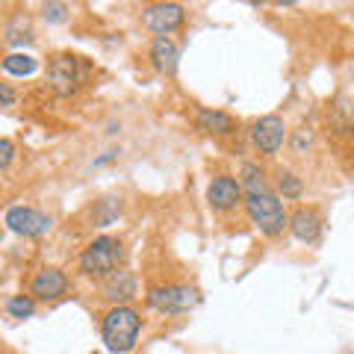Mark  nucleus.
Returning <instances> with one entry per match:
<instances>
[{"instance_id": "nucleus-1", "label": "nucleus", "mask_w": 354, "mask_h": 354, "mask_svg": "<svg viewBox=\"0 0 354 354\" xmlns=\"http://www.w3.org/2000/svg\"><path fill=\"white\" fill-rule=\"evenodd\" d=\"M139 328H142V319L133 307H124V304L113 307L104 316V328H101L106 351H113V354L133 351V346H136V339H139Z\"/></svg>"}, {"instance_id": "nucleus-2", "label": "nucleus", "mask_w": 354, "mask_h": 354, "mask_svg": "<svg viewBox=\"0 0 354 354\" xmlns=\"http://www.w3.org/2000/svg\"><path fill=\"white\" fill-rule=\"evenodd\" d=\"M245 209H248V218L263 230L266 236H278V234H283V227L290 225V216H286L281 198L274 192L248 195L245 198Z\"/></svg>"}, {"instance_id": "nucleus-3", "label": "nucleus", "mask_w": 354, "mask_h": 354, "mask_svg": "<svg viewBox=\"0 0 354 354\" xmlns=\"http://www.w3.org/2000/svg\"><path fill=\"white\" fill-rule=\"evenodd\" d=\"M121 260H124V245L113 236H97L92 245L83 251L80 269L86 274H92V278H109V274H115Z\"/></svg>"}, {"instance_id": "nucleus-4", "label": "nucleus", "mask_w": 354, "mask_h": 354, "mask_svg": "<svg viewBox=\"0 0 354 354\" xmlns=\"http://www.w3.org/2000/svg\"><path fill=\"white\" fill-rule=\"evenodd\" d=\"M198 301H201V295H198V290H192V286L186 283H169V286H153V290L148 292V304L153 310H160V313H186V310H192Z\"/></svg>"}, {"instance_id": "nucleus-5", "label": "nucleus", "mask_w": 354, "mask_h": 354, "mask_svg": "<svg viewBox=\"0 0 354 354\" xmlns=\"http://www.w3.org/2000/svg\"><path fill=\"white\" fill-rule=\"evenodd\" d=\"M48 83L57 95L68 97L71 92H77V86L83 83V65L71 53H57L48 62Z\"/></svg>"}, {"instance_id": "nucleus-6", "label": "nucleus", "mask_w": 354, "mask_h": 354, "mask_svg": "<svg viewBox=\"0 0 354 354\" xmlns=\"http://www.w3.org/2000/svg\"><path fill=\"white\" fill-rule=\"evenodd\" d=\"M50 216L39 213L32 207H9L6 209V227L15 230V234H24V236H41L50 230Z\"/></svg>"}, {"instance_id": "nucleus-7", "label": "nucleus", "mask_w": 354, "mask_h": 354, "mask_svg": "<svg viewBox=\"0 0 354 354\" xmlns=\"http://www.w3.org/2000/svg\"><path fill=\"white\" fill-rule=\"evenodd\" d=\"M183 6L180 3H153L148 9H142V24L153 30L157 36H169L183 24Z\"/></svg>"}, {"instance_id": "nucleus-8", "label": "nucleus", "mask_w": 354, "mask_h": 354, "mask_svg": "<svg viewBox=\"0 0 354 354\" xmlns=\"http://www.w3.org/2000/svg\"><path fill=\"white\" fill-rule=\"evenodd\" d=\"M251 139H254V148H257L260 153H274V151H281L283 139H286V124H283V118H278V115L260 118L257 124L251 127Z\"/></svg>"}, {"instance_id": "nucleus-9", "label": "nucleus", "mask_w": 354, "mask_h": 354, "mask_svg": "<svg viewBox=\"0 0 354 354\" xmlns=\"http://www.w3.org/2000/svg\"><path fill=\"white\" fill-rule=\"evenodd\" d=\"M207 201H209L213 209L236 207L242 201V183L234 180V177H227V174L213 177V183H209V189H207Z\"/></svg>"}, {"instance_id": "nucleus-10", "label": "nucleus", "mask_w": 354, "mask_h": 354, "mask_svg": "<svg viewBox=\"0 0 354 354\" xmlns=\"http://www.w3.org/2000/svg\"><path fill=\"white\" fill-rule=\"evenodd\" d=\"M32 295L41 298V301H53V298L65 295V290H68V278L59 272V269H41L36 278H32Z\"/></svg>"}, {"instance_id": "nucleus-11", "label": "nucleus", "mask_w": 354, "mask_h": 354, "mask_svg": "<svg viewBox=\"0 0 354 354\" xmlns=\"http://www.w3.org/2000/svg\"><path fill=\"white\" fill-rule=\"evenodd\" d=\"M136 286L139 283H136V274L133 272H115L104 281V298L115 301V307H118V304H124L136 295Z\"/></svg>"}, {"instance_id": "nucleus-12", "label": "nucleus", "mask_w": 354, "mask_h": 354, "mask_svg": "<svg viewBox=\"0 0 354 354\" xmlns=\"http://www.w3.org/2000/svg\"><path fill=\"white\" fill-rule=\"evenodd\" d=\"M290 230L295 239L301 242H316L319 234H322V218L316 216V209H298V213L290 218Z\"/></svg>"}, {"instance_id": "nucleus-13", "label": "nucleus", "mask_w": 354, "mask_h": 354, "mask_svg": "<svg viewBox=\"0 0 354 354\" xmlns=\"http://www.w3.org/2000/svg\"><path fill=\"white\" fill-rule=\"evenodd\" d=\"M195 124H198V130L213 133V136H227V133L236 130V121L227 113H218V109H198Z\"/></svg>"}, {"instance_id": "nucleus-14", "label": "nucleus", "mask_w": 354, "mask_h": 354, "mask_svg": "<svg viewBox=\"0 0 354 354\" xmlns=\"http://www.w3.org/2000/svg\"><path fill=\"white\" fill-rule=\"evenodd\" d=\"M151 59L162 74H174L177 71V44L171 36H157L151 44Z\"/></svg>"}, {"instance_id": "nucleus-15", "label": "nucleus", "mask_w": 354, "mask_h": 354, "mask_svg": "<svg viewBox=\"0 0 354 354\" xmlns=\"http://www.w3.org/2000/svg\"><path fill=\"white\" fill-rule=\"evenodd\" d=\"M3 71L15 74V77H27V74L36 71V59H32L30 53H9L3 59Z\"/></svg>"}, {"instance_id": "nucleus-16", "label": "nucleus", "mask_w": 354, "mask_h": 354, "mask_svg": "<svg viewBox=\"0 0 354 354\" xmlns=\"http://www.w3.org/2000/svg\"><path fill=\"white\" fill-rule=\"evenodd\" d=\"M242 189H245L248 195L272 192V189H269V183L263 180V171L257 169V165H245V169H242Z\"/></svg>"}, {"instance_id": "nucleus-17", "label": "nucleus", "mask_w": 354, "mask_h": 354, "mask_svg": "<svg viewBox=\"0 0 354 354\" xmlns=\"http://www.w3.org/2000/svg\"><path fill=\"white\" fill-rule=\"evenodd\" d=\"M6 313L15 316V319H30L32 313H36V301H32L30 295H12L6 301Z\"/></svg>"}, {"instance_id": "nucleus-18", "label": "nucleus", "mask_w": 354, "mask_h": 354, "mask_svg": "<svg viewBox=\"0 0 354 354\" xmlns=\"http://www.w3.org/2000/svg\"><path fill=\"white\" fill-rule=\"evenodd\" d=\"M118 213H121L118 198H104V201L97 204V209H95V221L97 225H113V221L118 218Z\"/></svg>"}, {"instance_id": "nucleus-19", "label": "nucleus", "mask_w": 354, "mask_h": 354, "mask_svg": "<svg viewBox=\"0 0 354 354\" xmlns=\"http://www.w3.org/2000/svg\"><path fill=\"white\" fill-rule=\"evenodd\" d=\"M30 39H32V30H30L27 18H15L12 24L6 27V41L9 44H21V41H30Z\"/></svg>"}, {"instance_id": "nucleus-20", "label": "nucleus", "mask_w": 354, "mask_h": 354, "mask_svg": "<svg viewBox=\"0 0 354 354\" xmlns=\"http://www.w3.org/2000/svg\"><path fill=\"white\" fill-rule=\"evenodd\" d=\"M278 186H281V195H283V198H298V195L304 192V183L298 180V177H295L292 171H281Z\"/></svg>"}, {"instance_id": "nucleus-21", "label": "nucleus", "mask_w": 354, "mask_h": 354, "mask_svg": "<svg viewBox=\"0 0 354 354\" xmlns=\"http://www.w3.org/2000/svg\"><path fill=\"white\" fill-rule=\"evenodd\" d=\"M41 12H44V18H48V21L59 24V21L68 18V6H65V3H44V6H41Z\"/></svg>"}, {"instance_id": "nucleus-22", "label": "nucleus", "mask_w": 354, "mask_h": 354, "mask_svg": "<svg viewBox=\"0 0 354 354\" xmlns=\"http://www.w3.org/2000/svg\"><path fill=\"white\" fill-rule=\"evenodd\" d=\"M0 153H3V157H0V165H3V169H9V162H12V157H15L12 142H9V139L0 142Z\"/></svg>"}, {"instance_id": "nucleus-23", "label": "nucleus", "mask_w": 354, "mask_h": 354, "mask_svg": "<svg viewBox=\"0 0 354 354\" xmlns=\"http://www.w3.org/2000/svg\"><path fill=\"white\" fill-rule=\"evenodd\" d=\"M0 97H3V104H6V106H12V104H15V95H12V88H9L6 83L0 86Z\"/></svg>"}]
</instances>
